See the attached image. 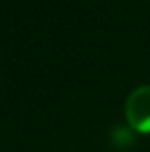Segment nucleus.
Here are the masks:
<instances>
[{
  "label": "nucleus",
  "instance_id": "f257e3e1",
  "mask_svg": "<svg viewBox=\"0 0 150 152\" xmlns=\"http://www.w3.org/2000/svg\"><path fill=\"white\" fill-rule=\"evenodd\" d=\"M125 118L133 131L150 133V85L131 91L125 102Z\"/></svg>",
  "mask_w": 150,
  "mask_h": 152
}]
</instances>
